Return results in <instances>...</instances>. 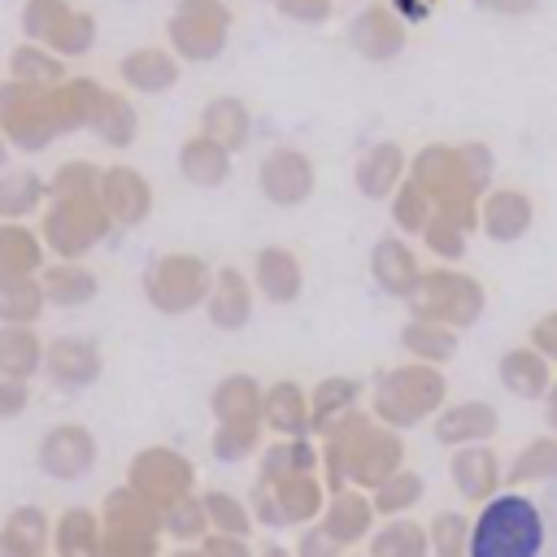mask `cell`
Instances as JSON below:
<instances>
[{"instance_id":"cell-1","label":"cell","mask_w":557,"mask_h":557,"mask_svg":"<svg viewBox=\"0 0 557 557\" xmlns=\"http://www.w3.org/2000/svg\"><path fill=\"white\" fill-rule=\"evenodd\" d=\"M544 522L527 496H496L470 531V557H540Z\"/></svg>"},{"instance_id":"cell-2","label":"cell","mask_w":557,"mask_h":557,"mask_svg":"<svg viewBox=\"0 0 557 557\" xmlns=\"http://www.w3.org/2000/svg\"><path fill=\"white\" fill-rule=\"evenodd\" d=\"M170 48L183 61H213L231 39V4L226 0H178L165 22Z\"/></svg>"},{"instance_id":"cell-3","label":"cell","mask_w":557,"mask_h":557,"mask_svg":"<svg viewBox=\"0 0 557 557\" xmlns=\"http://www.w3.org/2000/svg\"><path fill=\"white\" fill-rule=\"evenodd\" d=\"M0 131L4 139L22 144V148H44L52 139V117H48V100H44V87H30V83H0Z\"/></svg>"},{"instance_id":"cell-4","label":"cell","mask_w":557,"mask_h":557,"mask_svg":"<svg viewBox=\"0 0 557 557\" xmlns=\"http://www.w3.org/2000/svg\"><path fill=\"white\" fill-rule=\"evenodd\" d=\"M109 226V209L104 200H96L91 191H70L57 200V209L48 213V239L61 252H83L91 248V239H100Z\"/></svg>"},{"instance_id":"cell-5","label":"cell","mask_w":557,"mask_h":557,"mask_svg":"<svg viewBox=\"0 0 557 557\" xmlns=\"http://www.w3.org/2000/svg\"><path fill=\"white\" fill-rule=\"evenodd\" d=\"M405 17L392 9V4H366L352 22H348V44L357 57L366 61H392L405 52Z\"/></svg>"},{"instance_id":"cell-6","label":"cell","mask_w":557,"mask_h":557,"mask_svg":"<svg viewBox=\"0 0 557 557\" xmlns=\"http://www.w3.org/2000/svg\"><path fill=\"white\" fill-rule=\"evenodd\" d=\"M104 87L91 83V78H61L52 87H44V100H48V117L57 131H70V126H87L96 122L100 104H104Z\"/></svg>"},{"instance_id":"cell-7","label":"cell","mask_w":557,"mask_h":557,"mask_svg":"<svg viewBox=\"0 0 557 557\" xmlns=\"http://www.w3.org/2000/svg\"><path fill=\"white\" fill-rule=\"evenodd\" d=\"M261 191L274 200V205H296L309 196L313 187V165L305 152L296 148H274L265 161H261V174H257Z\"/></svg>"},{"instance_id":"cell-8","label":"cell","mask_w":557,"mask_h":557,"mask_svg":"<svg viewBox=\"0 0 557 557\" xmlns=\"http://www.w3.org/2000/svg\"><path fill=\"white\" fill-rule=\"evenodd\" d=\"M178 52L174 48H157V44H144V48H131L122 57V83L135 87V91H165L178 83Z\"/></svg>"},{"instance_id":"cell-9","label":"cell","mask_w":557,"mask_h":557,"mask_svg":"<svg viewBox=\"0 0 557 557\" xmlns=\"http://www.w3.org/2000/svg\"><path fill=\"white\" fill-rule=\"evenodd\" d=\"M100 200L109 209V218L117 222H139L148 213V183L135 174V170H104L100 178Z\"/></svg>"},{"instance_id":"cell-10","label":"cell","mask_w":557,"mask_h":557,"mask_svg":"<svg viewBox=\"0 0 557 557\" xmlns=\"http://www.w3.org/2000/svg\"><path fill=\"white\" fill-rule=\"evenodd\" d=\"M9 74L17 83H30V87H52V83L65 78V57L52 52L48 44H39V39H26L9 52Z\"/></svg>"},{"instance_id":"cell-11","label":"cell","mask_w":557,"mask_h":557,"mask_svg":"<svg viewBox=\"0 0 557 557\" xmlns=\"http://www.w3.org/2000/svg\"><path fill=\"white\" fill-rule=\"evenodd\" d=\"M205 283V265L200 261H187V257H165L157 270H152V296L165 305V309H178L187 305Z\"/></svg>"},{"instance_id":"cell-12","label":"cell","mask_w":557,"mask_h":557,"mask_svg":"<svg viewBox=\"0 0 557 557\" xmlns=\"http://www.w3.org/2000/svg\"><path fill=\"white\" fill-rule=\"evenodd\" d=\"M178 165H183L187 183L213 187V183H222V178H226V170H231V148H222L218 139H209V135L200 131L196 139H187V144H183Z\"/></svg>"},{"instance_id":"cell-13","label":"cell","mask_w":557,"mask_h":557,"mask_svg":"<svg viewBox=\"0 0 557 557\" xmlns=\"http://www.w3.org/2000/svg\"><path fill=\"white\" fill-rule=\"evenodd\" d=\"M248 109H244V100H235V96H218V100H209L205 104V113H200V131L209 135V139H218L222 148H244V139H248Z\"/></svg>"},{"instance_id":"cell-14","label":"cell","mask_w":557,"mask_h":557,"mask_svg":"<svg viewBox=\"0 0 557 557\" xmlns=\"http://www.w3.org/2000/svg\"><path fill=\"white\" fill-rule=\"evenodd\" d=\"M400 170H405V152L396 144H374L361 161H357V187L366 196H387L396 183H400Z\"/></svg>"},{"instance_id":"cell-15","label":"cell","mask_w":557,"mask_h":557,"mask_svg":"<svg viewBox=\"0 0 557 557\" xmlns=\"http://www.w3.org/2000/svg\"><path fill=\"white\" fill-rule=\"evenodd\" d=\"M257 283H261L265 296L287 300V296L300 292V265H296L283 248H265V252L257 257Z\"/></svg>"},{"instance_id":"cell-16","label":"cell","mask_w":557,"mask_h":557,"mask_svg":"<svg viewBox=\"0 0 557 557\" xmlns=\"http://www.w3.org/2000/svg\"><path fill=\"white\" fill-rule=\"evenodd\" d=\"M527 222H531V200H527L522 191H496V196L487 200V231H492L496 239L522 235Z\"/></svg>"},{"instance_id":"cell-17","label":"cell","mask_w":557,"mask_h":557,"mask_svg":"<svg viewBox=\"0 0 557 557\" xmlns=\"http://www.w3.org/2000/svg\"><path fill=\"white\" fill-rule=\"evenodd\" d=\"M39 200H44V183L30 170H17V174L0 178V218H26Z\"/></svg>"},{"instance_id":"cell-18","label":"cell","mask_w":557,"mask_h":557,"mask_svg":"<svg viewBox=\"0 0 557 557\" xmlns=\"http://www.w3.org/2000/svg\"><path fill=\"white\" fill-rule=\"evenodd\" d=\"M374 274L383 278V287H392V292H409L413 278H418V265H413L409 248H400L396 239H383L379 252H374Z\"/></svg>"},{"instance_id":"cell-19","label":"cell","mask_w":557,"mask_h":557,"mask_svg":"<svg viewBox=\"0 0 557 557\" xmlns=\"http://www.w3.org/2000/svg\"><path fill=\"white\" fill-rule=\"evenodd\" d=\"M91 126L100 131V139H104V144H131L139 122H135V109H131V100H122L117 91H109Z\"/></svg>"},{"instance_id":"cell-20","label":"cell","mask_w":557,"mask_h":557,"mask_svg":"<svg viewBox=\"0 0 557 557\" xmlns=\"http://www.w3.org/2000/svg\"><path fill=\"white\" fill-rule=\"evenodd\" d=\"M70 9H74L70 0H26V9H22V35L48 44L61 30V22L70 17Z\"/></svg>"},{"instance_id":"cell-21","label":"cell","mask_w":557,"mask_h":557,"mask_svg":"<svg viewBox=\"0 0 557 557\" xmlns=\"http://www.w3.org/2000/svg\"><path fill=\"white\" fill-rule=\"evenodd\" d=\"M91 44H96V17L87 9H70L61 30L48 39V48L61 57H83V52H91Z\"/></svg>"},{"instance_id":"cell-22","label":"cell","mask_w":557,"mask_h":557,"mask_svg":"<svg viewBox=\"0 0 557 557\" xmlns=\"http://www.w3.org/2000/svg\"><path fill=\"white\" fill-rule=\"evenodd\" d=\"M39 261V244L17 231V226H4L0 231V274H17V270H30Z\"/></svg>"},{"instance_id":"cell-23","label":"cell","mask_w":557,"mask_h":557,"mask_svg":"<svg viewBox=\"0 0 557 557\" xmlns=\"http://www.w3.org/2000/svg\"><path fill=\"white\" fill-rule=\"evenodd\" d=\"M244 309H248V292H244V283H239V274L235 270H226L222 274V283H218V300H213V313H218V322H239L244 318Z\"/></svg>"},{"instance_id":"cell-24","label":"cell","mask_w":557,"mask_h":557,"mask_svg":"<svg viewBox=\"0 0 557 557\" xmlns=\"http://www.w3.org/2000/svg\"><path fill=\"white\" fill-rule=\"evenodd\" d=\"M426 209H431V191L418 178L409 187H400V196H396V222L400 226H426Z\"/></svg>"},{"instance_id":"cell-25","label":"cell","mask_w":557,"mask_h":557,"mask_svg":"<svg viewBox=\"0 0 557 557\" xmlns=\"http://www.w3.org/2000/svg\"><path fill=\"white\" fill-rule=\"evenodd\" d=\"M331 4L335 0H274V9L296 26H322L331 17Z\"/></svg>"},{"instance_id":"cell-26","label":"cell","mask_w":557,"mask_h":557,"mask_svg":"<svg viewBox=\"0 0 557 557\" xmlns=\"http://www.w3.org/2000/svg\"><path fill=\"white\" fill-rule=\"evenodd\" d=\"M48 292L57 296V300H83V296H91L96 292V283H91V274H83V270H57V274H48Z\"/></svg>"},{"instance_id":"cell-27","label":"cell","mask_w":557,"mask_h":557,"mask_svg":"<svg viewBox=\"0 0 557 557\" xmlns=\"http://www.w3.org/2000/svg\"><path fill=\"white\" fill-rule=\"evenodd\" d=\"M479 4L492 9V13H505V17H527V13L540 9V0H479Z\"/></svg>"},{"instance_id":"cell-28","label":"cell","mask_w":557,"mask_h":557,"mask_svg":"<svg viewBox=\"0 0 557 557\" xmlns=\"http://www.w3.org/2000/svg\"><path fill=\"white\" fill-rule=\"evenodd\" d=\"M4 148H9V139H4V131H0V165H4Z\"/></svg>"},{"instance_id":"cell-29","label":"cell","mask_w":557,"mask_h":557,"mask_svg":"<svg viewBox=\"0 0 557 557\" xmlns=\"http://www.w3.org/2000/svg\"><path fill=\"white\" fill-rule=\"evenodd\" d=\"M270 4H274V0H270Z\"/></svg>"}]
</instances>
